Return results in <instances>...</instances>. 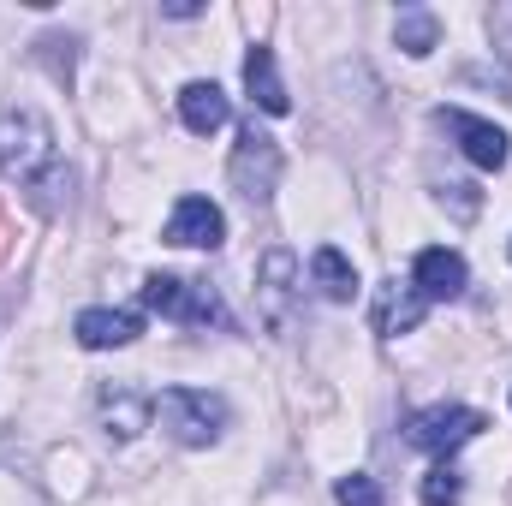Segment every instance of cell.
Returning <instances> with one entry per match:
<instances>
[{"mask_svg": "<svg viewBox=\"0 0 512 506\" xmlns=\"http://www.w3.org/2000/svg\"><path fill=\"white\" fill-rule=\"evenodd\" d=\"M256 280H262V298H268V322H286L280 304H286V292H292V280H298V256L292 251H268L262 256V268H256Z\"/></svg>", "mask_w": 512, "mask_h": 506, "instance_id": "15", "label": "cell"}, {"mask_svg": "<svg viewBox=\"0 0 512 506\" xmlns=\"http://www.w3.org/2000/svg\"><path fill=\"white\" fill-rule=\"evenodd\" d=\"M197 12H203L197 0H173V6H167V18H197Z\"/></svg>", "mask_w": 512, "mask_h": 506, "instance_id": "19", "label": "cell"}, {"mask_svg": "<svg viewBox=\"0 0 512 506\" xmlns=\"http://www.w3.org/2000/svg\"><path fill=\"white\" fill-rule=\"evenodd\" d=\"M489 429V417L483 411H471V405H429V411H417L411 423H405V441L417 447V453H435V459H453L465 441H477Z\"/></svg>", "mask_w": 512, "mask_h": 506, "instance_id": "4", "label": "cell"}, {"mask_svg": "<svg viewBox=\"0 0 512 506\" xmlns=\"http://www.w3.org/2000/svg\"><path fill=\"white\" fill-rule=\"evenodd\" d=\"M72 334L84 352H108V346H131L143 334V316L137 310H78Z\"/></svg>", "mask_w": 512, "mask_h": 506, "instance_id": "9", "label": "cell"}, {"mask_svg": "<svg viewBox=\"0 0 512 506\" xmlns=\"http://www.w3.org/2000/svg\"><path fill=\"white\" fill-rule=\"evenodd\" d=\"M459 501H465V477L453 471V459H441L423 477V506H459Z\"/></svg>", "mask_w": 512, "mask_h": 506, "instance_id": "17", "label": "cell"}, {"mask_svg": "<svg viewBox=\"0 0 512 506\" xmlns=\"http://www.w3.org/2000/svg\"><path fill=\"white\" fill-rule=\"evenodd\" d=\"M155 417H161V429L179 447H209L227 429V399L209 393V387H161L155 393Z\"/></svg>", "mask_w": 512, "mask_h": 506, "instance_id": "2", "label": "cell"}, {"mask_svg": "<svg viewBox=\"0 0 512 506\" xmlns=\"http://www.w3.org/2000/svg\"><path fill=\"white\" fill-rule=\"evenodd\" d=\"M393 36H399V48H405L411 60H423V54L441 42V18H435L429 6H405L399 24H393Z\"/></svg>", "mask_w": 512, "mask_h": 506, "instance_id": "16", "label": "cell"}, {"mask_svg": "<svg viewBox=\"0 0 512 506\" xmlns=\"http://www.w3.org/2000/svg\"><path fill=\"white\" fill-rule=\"evenodd\" d=\"M245 90H251V102L262 114H292V96H286V84H280V72H274V48H251L245 54Z\"/></svg>", "mask_w": 512, "mask_h": 506, "instance_id": "12", "label": "cell"}, {"mask_svg": "<svg viewBox=\"0 0 512 506\" xmlns=\"http://www.w3.org/2000/svg\"><path fill=\"white\" fill-rule=\"evenodd\" d=\"M227 239V215L209 197H179L167 215V245H191V251H215Z\"/></svg>", "mask_w": 512, "mask_h": 506, "instance_id": "7", "label": "cell"}, {"mask_svg": "<svg viewBox=\"0 0 512 506\" xmlns=\"http://www.w3.org/2000/svg\"><path fill=\"white\" fill-rule=\"evenodd\" d=\"M435 120L459 137V149H465L471 167H483V173H501V167H507L512 149H507V131L495 126V120H477V114H465V108H441Z\"/></svg>", "mask_w": 512, "mask_h": 506, "instance_id": "6", "label": "cell"}, {"mask_svg": "<svg viewBox=\"0 0 512 506\" xmlns=\"http://www.w3.org/2000/svg\"><path fill=\"white\" fill-rule=\"evenodd\" d=\"M0 256H6V221H0Z\"/></svg>", "mask_w": 512, "mask_h": 506, "instance_id": "20", "label": "cell"}, {"mask_svg": "<svg viewBox=\"0 0 512 506\" xmlns=\"http://www.w3.org/2000/svg\"><path fill=\"white\" fill-rule=\"evenodd\" d=\"M149 411H155V399H143V393H137V387H126V381L102 387V417H108V435H114V441H131V435H143Z\"/></svg>", "mask_w": 512, "mask_h": 506, "instance_id": "13", "label": "cell"}, {"mask_svg": "<svg viewBox=\"0 0 512 506\" xmlns=\"http://www.w3.org/2000/svg\"><path fill=\"white\" fill-rule=\"evenodd\" d=\"M143 304L173 316V322H191V328H233L227 304L215 286H197V280H179V274H149L143 280Z\"/></svg>", "mask_w": 512, "mask_h": 506, "instance_id": "3", "label": "cell"}, {"mask_svg": "<svg viewBox=\"0 0 512 506\" xmlns=\"http://www.w3.org/2000/svg\"><path fill=\"white\" fill-rule=\"evenodd\" d=\"M310 274H316L322 298H334V304H352V292H358V268L334 251V245H322V251L310 256Z\"/></svg>", "mask_w": 512, "mask_h": 506, "instance_id": "14", "label": "cell"}, {"mask_svg": "<svg viewBox=\"0 0 512 506\" xmlns=\"http://www.w3.org/2000/svg\"><path fill=\"white\" fill-rule=\"evenodd\" d=\"M54 167H60L54 126L30 108H6L0 114V179L6 185H42Z\"/></svg>", "mask_w": 512, "mask_h": 506, "instance_id": "1", "label": "cell"}, {"mask_svg": "<svg viewBox=\"0 0 512 506\" xmlns=\"http://www.w3.org/2000/svg\"><path fill=\"white\" fill-rule=\"evenodd\" d=\"M423 298H417V286H399V280H387V286H376V334H411L417 322H423Z\"/></svg>", "mask_w": 512, "mask_h": 506, "instance_id": "11", "label": "cell"}, {"mask_svg": "<svg viewBox=\"0 0 512 506\" xmlns=\"http://www.w3.org/2000/svg\"><path fill=\"white\" fill-rule=\"evenodd\" d=\"M334 495H340V506H387L382 483H376V477H364V471L340 477V483H334Z\"/></svg>", "mask_w": 512, "mask_h": 506, "instance_id": "18", "label": "cell"}, {"mask_svg": "<svg viewBox=\"0 0 512 506\" xmlns=\"http://www.w3.org/2000/svg\"><path fill=\"white\" fill-rule=\"evenodd\" d=\"M233 185L251 197V203H268L274 185H280V143L268 131L245 126L239 131V149H233Z\"/></svg>", "mask_w": 512, "mask_h": 506, "instance_id": "5", "label": "cell"}, {"mask_svg": "<svg viewBox=\"0 0 512 506\" xmlns=\"http://www.w3.org/2000/svg\"><path fill=\"white\" fill-rule=\"evenodd\" d=\"M179 120H185V131H197V137H209V131H221L227 120H233V102L221 96V84H185L179 90Z\"/></svg>", "mask_w": 512, "mask_h": 506, "instance_id": "10", "label": "cell"}, {"mask_svg": "<svg viewBox=\"0 0 512 506\" xmlns=\"http://www.w3.org/2000/svg\"><path fill=\"white\" fill-rule=\"evenodd\" d=\"M465 256L447 251V245H429V251H417L411 262V286H417V298L423 304H447V298H459L465 292Z\"/></svg>", "mask_w": 512, "mask_h": 506, "instance_id": "8", "label": "cell"}]
</instances>
